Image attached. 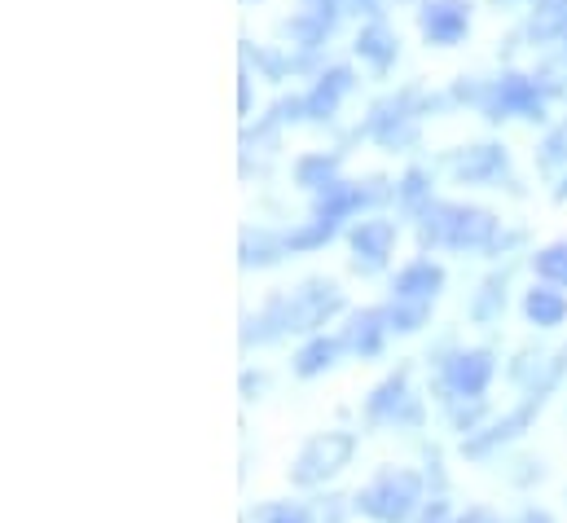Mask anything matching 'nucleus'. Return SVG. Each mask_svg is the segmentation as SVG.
Segmentation results:
<instances>
[{"label": "nucleus", "instance_id": "obj_1", "mask_svg": "<svg viewBox=\"0 0 567 523\" xmlns=\"http://www.w3.org/2000/svg\"><path fill=\"white\" fill-rule=\"evenodd\" d=\"M269 523H308V519L295 510V515H282V519H273V515H269Z\"/></svg>", "mask_w": 567, "mask_h": 523}]
</instances>
